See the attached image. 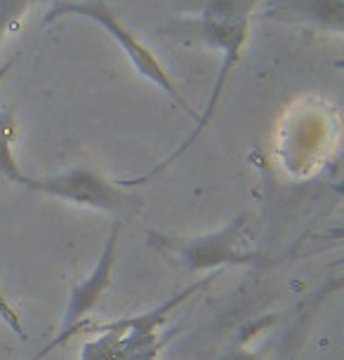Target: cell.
Segmentation results:
<instances>
[{
	"instance_id": "7a4b0ae2",
	"label": "cell",
	"mask_w": 344,
	"mask_h": 360,
	"mask_svg": "<svg viewBox=\"0 0 344 360\" xmlns=\"http://www.w3.org/2000/svg\"><path fill=\"white\" fill-rule=\"evenodd\" d=\"M22 184L43 195H50V198L73 202V205L87 210H97V212L120 214L127 210L125 195L104 176L87 172V169H71V172L40 176V179L24 176Z\"/></svg>"
},
{
	"instance_id": "3957f363",
	"label": "cell",
	"mask_w": 344,
	"mask_h": 360,
	"mask_svg": "<svg viewBox=\"0 0 344 360\" xmlns=\"http://www.w3.org/2000/svg\"><path fill=\"white\" fill-rule=\"evenodd\" d=\"M118 236H120V224L116 221L111 226V233L106 238V245L102 250V255H99L97 264H94L90 274L80 283L73 285V290L69 292V304H66L62 330L59 332H69L73 325L83 323L87 314H92V311L99 307L106 290L111 288L113 271H116V262H118Z\"/></svg>"
},
{
	"instance_id": "6da1fadb",
	"label": "cell",
	"mask_w": 344,
	"mask_h": 360,
	"mask_svg": "<svg viewBox=\"0 0 344 360\" xmlns=\"http://www.w3.org/2000/svg\"><path fill=\"white\" fill-rule=\"evenodd\" d=\"M149 245L174 266L189 274L217 271L222 266H267V257L248 240V221L236 217L217 231L198 236H170L149 231Z\"/></svg>"
},
{
	"instance_id": "277c9868",
	"label": "cell",
	"mask_w": 344,
	"mask_h": 360,
	"mask_svg": "<svg viewBox=\"0 0 344 360\" xmlns=\"http://www.w3.org/2000/svg\"><path fill=\"white\" fill-rule=\"evenodd\" d=\"M0 321L8 325V328L15 332L19 339H26V330H24L22 316H19V311L15 309V304H12L10 299H8V295H5L3 281H0Z\"/></svg>"
},
{
	"instance_id": "5b68a950",
	"label": "cell",
	"mask_w": 344,
	"mask_h": 360,
	"mask_svg": "<svg viewBox=\"0 0 344 360\" xmlns=\"http://www.w3.org/2000/svg\"><path fill=\"white\" fill-rule=\"evenodd\" d=\"M167 339H158V342H151V344H137V346H130L123 358L120 360H156L160 349L165 346Z\"/></svg>"
}]
</instances>
